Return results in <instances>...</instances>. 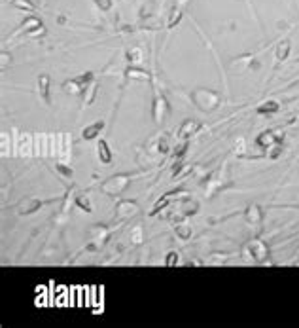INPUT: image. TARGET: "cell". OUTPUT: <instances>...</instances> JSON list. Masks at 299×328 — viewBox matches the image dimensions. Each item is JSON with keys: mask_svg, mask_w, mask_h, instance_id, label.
<instances>
[{"mask_svg": "<svg viewBox=\"0 0 299 328\" xmlns=\"http://www.w3.org/2000/svg\"><path fill=\"white\" fill-rule=\"evenodd\" d=\"M167 258H169V260H167L165 264H167V265H172V264H174V258H178V254H174V252H170V254H169Z\"/></svg>", "mask_w": 299, "mask_h": 328, "instance_id": "cell-7", "label": "cell"}, {"mask_svg": "<svg viewBox=\"0 0 299 328\" xmlns=\"http://www.w3.org/2000/svg\"><path fill=\"white\" fill-rule=\"evenodd\" d=\"M98 157H101L102 163H110V161H112V154H110V150H108L106 140H101V142H98Z\"/></svg>", "mask_w": 299, "mask_h": 328, "instance_id": "cell-2", "label": "cell"}, {"mask_svg": "<svg viewBox=\"0 0 299 328\" xmlns=\"http://www.w3.org/2000/svg\"><path fill=\"white\" fill-rule=\"evenodd\" d=\"M159 150H163V152L167 150V142H165V140H163V142H159Z\"/></svg>", "mask_w": 299, "mask_h": 328, "instance_id": "cell-8", "label": "cell"}, {"mask_svg": "<svg viewBox=\"0 0 299 328\" xmlns=\"http://www.w3.org/2000/svg\"><path fill=\"white\" fill-rule=\"evenodd\" d=\"M40 80H42V93H44V97L47 99V76H42Z\"/></svg>", "mask_w": 299, "mask_h": 328, "instance_id": "cell-6", "label": "cell"}, {"mask_svg": "<svg viewBox=\"0 0 299 328\" xmlns=\"http://www.w3.org/2000/svg\"><path fill=\"white\" fill-rule=\"evenodd\" d=\"M199 129V123H191V122H186L184 125H182V129H180V137L182 139H186V137H189V135H193L195 131Z\"/></svg>", "mask_w": 299, "mask_h": 328, "instance_id": "cell-3", "label": "cell"}, {"mask_svg": "<svg viewBox=\"0 0 299 328\" xmlns=\"http://www.w3.org/2000/svg\"><path fill=\"white\" fill-rule=\"evenodd\" d=\"M286 53H288V42H284L278 49V59H284L286 57Z\"/></svg>", "mask_w": 299, "mask_h": 328, "instance_id": "cell-5", "label": "cell"}, {"mask_svg": "<svg viewBox=\"0 0 299 328\" xmlns=\"http://www.w3.org/2000/svg\"><path fill=\"white\" fill-rule=\"evenodd\" d=\"M273 112V110H276V102H267V104H263L261 108H260V112Z\"/></svg>", "mask_w": 299, "mask_h": 328, "instance_id": "cell-4", "label": "cell"}, {"mask_svg": "<svg viewBox=\"0 0 299 328\" xmlns=\"http://www.w3.org/2000/svg\"><path fill=\"white\" fill-rule=\"evenodd\" d=\"M104 127V123L102 122H95L93 125H89V127H85L83 129V139H95L98 133H101V129Z\"/></svg>", "mask_w": 299, "mask_h": 328, "instance_id": "cell-1", "label": "cell"}]
</instances>
